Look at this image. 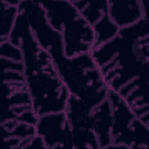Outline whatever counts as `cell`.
I'll return each instance as SVG.
<instances>
[{"instance_id":"cell-14","label":"cell","mask_w":149,"mask_h":149,"mask_svg":"<svg viewBox=\"0 0 149 149\" xmlns=\"http://www.w3.org/2000/svg\"><path fill=\"white\" fill-rule=\"evenodd\" d=\"M41 148L46 149V147L42 139L37 134L31 140L30 144L29 145L28 148Z\"/></svg>"},{"instance_id":"cell-7","label":"cell","mask_w":149,"mask_h":149,"mask_svg":"<svg viewBox=\"0 0 149 149\" xmlns=\"http://www.w3.org/2000/svg\"><path fill=\"white\" fill-rule=\"evenodd\" d=\"M91 109L81 100L70 95L65 111L71 128L74 148L99 149Z\"/></svg>"},{"instance_id":"cell-4","label":"cell","mask_w":149,"mask_h":149,"mask_svg":"<svg viewBox=\"0 0 149 149\" xmlns=\"http://www.w3.org/2000/svg\"><path fill=\"white\" fill-rule=\"evenodd\" d=\"M40 2L48 24L62 37L66 57L91 52L95 45L94 31L71 0Z\"/></svg>"},{"instance_id":"cell-1","label":"cell","mask_w":149,"mask_h":149,"mask_svg":"<svg viewBox=\"0 0 149 149\" xmlns=\"http://www.w3.org/2000/svg\"><path fill=\"white\" fill-rule=\"evenodd\" d=\"M109 90L149 125V16L90 52Z\"/></svg>"},{"instance_id":"cell-9","label":"cell","mask_w":149,"mask_h":149,"mask_svg":"<svg viewBox=\"0 0 149 149\" xmlns=\"http://www.w3.org/2000/svg\"><path fill=\"white\" fill-rule=\"evenodd\" d=\"M36 129L46 149L74 148L71 128L65 111L38 117Z\"/></svg>"},{"instance_id":"cell-2","label":"cell","mask_w":149,"mask_h":149,"mask_svg":"<svg viewBox=\"0 0 149 149\" xmlns=\"http://www.w3.org/2000/svg\"><path fill=\"white\" fill-rule=\"evenodd\" d=\"M8 40L22 51L26 84L37 115L65 111L71 94L51 57L35 39L22 10Z\"/></svg>"},{"instance_id":"cell-8","label":"cell","mask_w":149,"mask_h":149,"mask_svg":"<svg viewBox=\"0 0 149 149\" xmlns=\"http://www.w3.org/2000/svg\"><path fill=\"white\" fill-rule=\"evenodd\" d=\"M71 1L93 29L95 37L94 47L109 41L116 35L119 29L110 17L108 0Z\"/></svg>"},{"instance_id":"cell-5","label":"cell","mask_w":149,"mask_h":149,"mask_svg":"<svg viewBox=\"0 0 149 149\" xmlns=\"http://www.w3.org/2000/svg\"><path fill=\"white\" fill-rule=\"evenodd\" d=\"M111 112V148L148 149L149 125L138 117L126 101L109 90L108 94Z\"/></svg>"},{"instance_id":"cell-6","label":"cell","mask_w":149,"mask_h":149,"mask_svg":"<svg viewBox=\"0 0 149 149\" xmlns=\"http://www.w3.org/2000/svg\"><path fill=\"white\" fill-rule=\"evenodd\" d=\"M0 123L23 122L36 125L35 113L26 81H2Z\"/></svg>"},{"instance_id":"cell-10","label":"cell","mask_w":149,"mask_h":149,"mask_svg":"<svg viewBox=\"0 0 149 149\" xmlns=\"http://www.w3.org/2000/svg\"><path fill=\"white\" fill-rule=\"evenodd\" d=\"M108 8L111 20L119 29L149 16L148 0H108Z\"/></svg>"},{"instance_id":"cell-12","label":"cell","mask_w":149,"mask_h":149,"mask_svg":"<svg viewBox=\"0 0 149 149\" xmlns=\"http://www.w3.org/2000/svg\"><path fill=\"white\" fill-rule=\"evenodd\" d=\"M93 126L99 149L108 148L111 145L112 112L108 98L91 109Z\"/></svg>"},{"instance_id":"cell-3","label":"cell","mask_w":149,"mask_h":149,"mask_svg":"<svg viewBox=\"0 0 149 149\" xmlns=\"http://www.w3.org/2000/svg\"><path fill=\"white\" fill-rule=\"evenodd\" d=\"M48 54L71 95L91 108L108 98L109 89L90 52L67 58L62 46Z\"/></svg>"},{"instance_id":"cell-13","label":"cell","mask_w":149,"mask_h":149,"mask_svg":"<svg viewBox=\"0 0 149 149\" xmlns=\"http://www.w3.org/2000/svg\"><path fill=\"white\" fill-rule=\"evenodd\" d=\"M0 42L8 40L19 13V6L11 5L5 0L0 1Z\"/></svg>"},{"instance_id":"cell-11","label":"cell","mask_w":149,"mask_h":149,"mask_svg":"<svg viewBox=\"0 0 149 149\" xmlns=\"http://www.w3.org/2000/svg\"><path fill=\"white\" fill-rule=\"evenodd\" d=\"M0 128L3 146L8 148H28L37 135L36 126L23 122L0 123Z\"/></svg>"}]
</instances>
